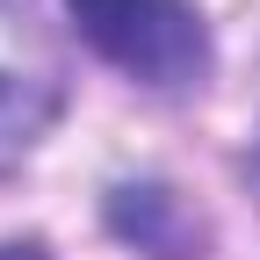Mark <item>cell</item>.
Here are the masks:
<instances>
[{
    "label": "cell",
    "instance_id": "obj_1",
    "mask_svg": "<svg viewBox=\"0 0 260 260\" xmlns=\"http://www.w3.org/2000/svg\"><path fill=\"white\" fill-rule=\"evenodd\" d=\"M65 15L116 73L145 87H195L210 73V29L188 0H65Z\"/></svg>",
    "mask_w": 260,
    "mask_h": 260
},
{
    "label": "cell",
    "instance_id": "obj_2",
    "mask_svg": "<svg viewBox=\"0 0 260 260\" xmlns=\"http://www.w3.org/2000/svg\"><path fill=\"white\" fill-rule=\"evenodd\" d=\"M65 109V51L37 0H0V167L44 138Z\"/></svg>",
    "mask_w": 260,
    "mask_h": 260
},
{
    "label": "cell",
    "instance_id": "obj_3",
    "mask_svg": "<svg viewBox=\"0 0 260 260\" xmlns=\"http://www.w3.org/2000/svg\"><path fill=\"white\" fill-rule=\"evenodd\" d=\"M109 224H116L123 239H138L145 253H159V260H188L195 246H203V217L181 210V195L159 188V181H145V188H116Z\"/></svg>",
    "mask_w": 260,
    "mask_h": 260
},
{
    "label": "cell",
    "instance_id": "obj_4",
    "mask_svg": "<svg viewBox=\"0 0 260 260\" xmlns=\"http://www.w3.org/2000/svg\"><path fill=\"white\" fill-rule=\"evenodd\" d=\"M0 260H51L37 239H8V246H0Z\"/></svg>",
    "mask_w": 260,
    "mask_h": 260
},
{
    "label": "cell",
    "instance_id": "obj_5",
    "mask_svg": "<svg viewBox=\"0 0 260 260\" xmlns=\"http://www.w3.org/2000/svg\"><path fill=\"white\" fill-rule=\"evenodd\" d=\"M246 174H253V195H260V138H253V152H246Z\"/></svg>",
    "mask_w": 260,
    "mask_h": 260
}]
</instances>
